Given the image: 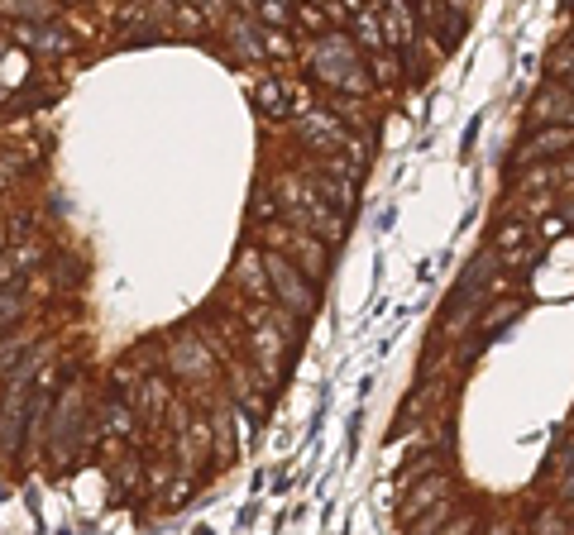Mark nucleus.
Listing matches in <instances>:
<instances>
[{
	"label": "nucleus",
	"mask_w": 574,
	"mask_h": 535,
	"mask_svg": "<svg viewBox=\"0 0 574 535\" xmlns=\"http://www.w3.org/2000/svg\"><path fill=\"white\" fill-rule=\"evenodd\" d=\"M311 67H316L321 82L345 91V96H364V86H369V72L354 58V39H345V34H326L316 43L311 48Z\"/></svg>",
	"instance_id": "f257e3e1"
},
{
	"label": "nucleus",
	"mask_w": 574,
	"mask_h": 535,
	"mask_svg": "<svg viewBox=\"0 0 574 535\" xmlns=\"http://www.w3.org/2000/svg\"><path fill=\"white\" fill-rule=\"evenodd\" d=\"M264 273H268V292L283 301L292 316H311V311H316V297H311L302 268L287 258V249H268V254H264Z\"/></svg>",
	"instance_id": "f03ea898"
},
{
	"label": "nucleus",
	"mask_w": 574,
	"mask_h": 535,
	"mask_svg": "<svg viewBox=\"0 0 574 535\" xmlns=\"http://www.w3.org/2000/svg\"><path fill=\"white\" fill-rule=\"evenodd\" d=\"M531 125H574V96L565 86H541L527 110Z\"/></svg>",
	"instance_id": "7ed1b4c3"
},
{
	"label": "nucleus",
	"mask_w": 574,
	"mask_h": 535,
	"mask_svg": "<svg viewBox=\"0 0 574 535\" xmlns=\"http://www.w3.org/2000/svg\"><path fill=\"white\" fill-rule=\"evenodd\" d=\"M493 244H498L503 263L517 268V263H527V258H531V225H527V220H503V225L493 230Z\"/></svg>",
	"instance_id": "20e7f679"
},
{
	"label": "nucleus",
	"mask_w": 574,
	"mask_h": 535,
	"mask_svg": "<svg viewBox=\"0 0 574 535\" xmlns=\"http://www.w3.org/2000/svg\"><path fill=\"white\" fill-rule=\"evenodd\" d=\"M383 43H393V48H412L417 39V24H412V5L407 0H383Z\"/></svg>",
	"instance_id": "39448f33"
},
{
	"label": "nucleus",
	"mask_w": 574,
	"mask_h": 535,
	"mask_svg": "<svg viewBox=\"0 0 574 535\" xmlns=\"http://www.w3.org/2000/svg\"><path fill=\"white\" fill-rule=\"evenodd\" d=\"M168 359H173L177 378H211V349L197 340H177Z\"/></svg>",
	"instance_id": "423d86ee"
},
{
	"label": "nucleus",
	"mask_w": 574,
	"mask_h": 535,
	"mask_svg": "<svg viewBox=\"0 0 574 535\" xmlns=\"http://www.w3.org/2000/svg\"><path fill=\"white\" fill-rule=\"evenodd\" d=\"M560 149H574V125H546L536 139H531L527 149L517 153V163H536V158H555Z\"/></svg>",
	"instance_id": "0eeeda50"
},
{
	"label": "nucleus",
	"mask_w": 574,
	"mask_h": 535,
	"mask_svg": "<svg viewBox=\"0 0 574 535\" xmlns=\"http://www.w3.org/2000/svg\"><path fill=\"white\" fill-rule=\"evenodd\" d=\"M297 129H302V139H307V144H316V149H331V144H340V139H345V129H340V120H335L331 110H311V115H302V120H297Z\"/></svg>",
	"instance_id": "6e6552de"
},
{
	"label": "nucleus",
	"mask_w": 574,
	"mask_h": 535,
	"mask_svg": "<svg viewBox=\"0 0 574 535\" xmlns=\"http://www.w3.org/2000/svg\"><path fill=\"white\" fill-rule=\"evenodd\" d=\"M235 282H240L244 292H254L259 301L268 297V273H264V254H259V249H244V254L235 258Z\"/></svg>",
	"instance_id": "1a4fd4ad"
},
{
	"label": "nucleus",
	"mask_w": 574,
	"mask_h": 535,
	"mask_svg": "<svg viewBox=\"0 0 574 535\" xmlns=\"http://www.w3.org/2000/svg\"><path fill=\"white\" fill-rule=\"evenodd\" d=\"M283 325L273 321V330H259V335H254V359H259V364H264V373L268 378H278V364H283Z\"/></svg>",
	"instance_id": "9d476101"
},
{
	"label": "nucleus",
	"mask_w": 574,
	"mask_h": 535,
	"mask_svg": "<svg viewBox=\"0 0 574 535\" xmlns=\"http://www.w3.org/2000/svg\"><path fill=\"white\" fill-rule=\"evenodd\" d=\"M254 101L264 110L268 120H283L287 115V86L278 77H264V82H254Z\"/></svg>",
	"instance_id": "9b49d317"
},
{
	"label": "nucleus",
	"mask_w": 574,
	"mask_h": 535,
	"mask_svg": "<svg viewBox=\"0 0 574 535\" xmlns=\"http://www.w3.org/2000/svg\"><path fill=\"white\" fill-rule=\"evenodd\" d=\"M445 488H450V483H445V473H431V478H421L417 488H412V497H407V507H402V516L412 521L417 512H426V507H431L436 497H445Z\"/></svg>",
	"instance_id": "f8f14e48"
},
{
	"label": "nucleus",
	"mask_w": 574,
	"mask_h": 535,
	"mask_svg": "<svg viewBox=\"0 0 574 535\" xmlns=\"http://www.w3.org/2000/svg\"><path fill=\"white\" fill-rule=\"evenodd\" d=\"M316 196H321V201H331L340 215L354 211V187L345 182V177H316Z\"/></svg>",
	"instance_id": "ddd939ff"
},
{
	"label": "nucleus",
	"mask_w": 574,
	"mask_h": 535,
	"mask_svg": "<svg viewBox=\"0 0 574 535\" xmlns=\"http://www.w3.org/2000/svg\"><path fill=\"white\" fill-rule=\"evenodd\" d=\"M77 407H82V387H67V397L58 402V411H53V440H67V435H72Z\"/></svg>",
	"instance_id": "4468645a"
},
{
	"label": "nucleus",
	"mask_w": 574,
	"mask_h": 535,
	"mask_svg": "<svg viewBox=\"0 0 574 535\" xmlns=\"http://www.w3.org/2000/svg\"><path fill=\"white\" fill-rule=\"evenodd\" d=\"M354 39L364 43L369 53H378V48H383V29H378V15L369 10V5H359V10H354Z\"/></svg>",
	"instance_id": "2eb2a0df"
},
{
	"label": "nucleus",
	"mask_w": 574,
	"mask_h": 535,
	"mask_svg": "<svg viewBox=\"0 0 574 535\" xmlns=\"http://www.w3.org/2000/svg\"><path fill=\"white\" fill-rule=\"evenodd\" d=\"M230 39H235V48H240V53H249V58H259V53H264V29H259V24L254 20H230Z\"/></svg>",
	"instance_id": "dca6fc26"
},
{
	"label": "nucleus",
	"mask_w": 574,
	"mask_h": 535,
	"mask_svg": "<svg viewBox=\"0 0 574 535\" xmlns=\"http://www.w3.org/2000/svg\"><path fill=\"white\" fill-rule=\"evenodd\" d=\"M20 43L34 48V53H63V34L58 29H29V24H20Z\"/></svg>",
	"instance_id": "f3484780"
},
{
	"label": "nucleus",
	"mask_w": 574,
	"mask_h": 535,
	"mask_svg": "<svg viewBox=\"0 0 574 535\" xmlns=\"http://www.w3.org/2000/svg\"><path fill=\"white\" fill-rule=\"evenodd\" d=\"M445 516H450V502H445V497H436V502H431L426 512H417V516H412L407 526L426 535V531H436V526H445Z\"/></svg>",
	"instance_id": "a211bd4d"
},
{
	"label": "nucleus",
	"mask_w": 574,
	"mask_h": 535,
	"mask_svg": "<svg viewBox=\"0 0 574 535\" xmlns=\"http://www.w3.org/2000/svg\"><path fill=\"white\" fill-rule=\"evenodd\" d=\"M287 249H297V254H302V263H307V273H316V278L326 273V254H321V244H316V239H292Z\"/></svg>",
	"instance_id": "6ab92c4d"
},
{
	"label": "nucleus",
	"mask_w": 574,
	"mask_h": 535,
	"mask_svg": "<svg viewBox=\"0 0 574 535\" xmlns=\"http://www.w3.org/2000/svg\"><path fill=\"white\" fill-rule=\"evenodd\" d=\"M0 10L24 15V20H48V15H53V5H48V0H0Z\"/></svg>",
	"instance_id": "aec40b11"
},
{
	"label": "nucleus",
	"mask_w": 574,
	"mask_h": 535,
	"mask_svg": "<svg viewBox=\"0 0 574 535\" xmlns=\"http://www.w3.org/2000/svg\"><path fill=\"white\" fill-rule=\"evenodd\" d=\"M106 430H111V435H130V430H134V411L125 407V402H111V411H106Z\"/></svg>",
	"instance_id": "412c9836"
},
{
	"label": "nucleus",
	"mask_w": 574,
	"mask_h": 535,
	"mask_svg": "<svg viewBox=\"0 0 574 535\" xmlns=\"http://www.w3.org/2000/svg\"><path fill=\"white\" fill-rule=\"evenodd\" d=\"M512 316H517V301H498V306L484 316V335H498V330H503Z\"/></svg>",
	"instance_id": "4be33fe9"
},
{
	"label": "nucleus",
	"mask_w": 574,
	"mask_h": 535,
	"mask_svg": "<svg viewBox=\"0 0 574 535\" xmlns=\"http://www.w3.org/2000/svg\"><path fill=\"white\" fill-rule=\"evenodd\" d=\"M163 407H168V383L149 378V383H144V411H163Z\"/></svg>",
	"instance_id": "5701e85b"
},
{
	"label": "nucleus",
	"mask_w": 574,
	"mask_h": 535,
	"mask_svg": "<svg viewBox=\"0 0 574 535\" xmlns=\"http://www.w3.org/2000/svg\"><path fill=\"white\" fill-rule=\"evenodd\" d=\"M15 316H20V292H5V287H0V325L15 321Z\"/></svg>",
	"instance_id": "b1692460"
},
{
	"label": "nucleus",
	"mask_w": 574,
	"mask_h": 535,
	"mask_svg": "<svg viewBox=\"0 0 574 535\" xmlns=\"http://www.w3.org/2000/svg\"><path fill=\"white\" fill-rule=\"evenodd\" d=\"M259 15H264L268 24H287V5L283 0H259Z\"/></svg>",
	"instance_id": "393cba45"
},
{
	"label": "nucleus",
	"mask_w": 574,
	"mask_h": 535,
	"mask_svg": "<svg viewBox=\"0 0 574 535\" xmlns=\"http://www.w3.org/2000/svg\"><path fill=\"white\" fill-rule=\"evenodd\" d=\"M551 72H565L574 86V48H560V53H551Z\"/></svg>",
	"instance_id": "a878e982"
},
{
	"label": "nucleus",
	"mask_w": 574,
	"mask_h": 535,
	"mask_svg": "<svg viewBox=\"0 0 574 535\" xmlns=\"http://www.w3.org/2000/svg\"><path fill=\"white\" fill-rule=\"evenodd\" d=\"M273 211H278V206H273V196L268 192L254 196V215H259V220H273Z\"/></svg>",
	"instance_id": "bb28decb"
},
{
	"label": "nucleus",
	"mask_w": 574,
	"mask_h": 535,
	"mask_svg": "<svg viewBox=\"0 0 574 535\" xmlns=\"http://www.w3.org/2000/svg\"><path fill=\"white\" fill-rule=\"evenodd\" d=\"M546 182H555V168H536L527 177V187H546Z\"/></svg>",
	"instance_id": "cd10ccee"
},
{
	"label": "nucleus",
	"mask_w": 574,
	"mask_h": 535,
	"mask_svg": "<svg viewBox=\"0 0 574 535\" xmlns=\"http://www.w3.org/2000/svg\"><path fill=\"white\" fill-rule=\"evenodd\" d=\"M560 497H565V502H570V507H574V464H570V469H565V483H560Z\"/></svg>",
	"instance_id": "c85d7f7f"
},
{
	"label": "nucleus",
	"mask_w": 574,
	"mask_h": 535,
	"mask_svg": "<svg viewBox=\"0 0 574 535\" xmlns=\"http://www.w3.org/2000/svg\"><path fill=\"white\" fill-rule=\"evenodd\" d=\"M560 230H565V220H560V215H551V220L541 225V235H546V239H555V235H560Z\"/></svg>",
	"instance_id": "c756f323"
},
{
	"label": "nucleus",
	"mask_w": 574,
	"mask_h": 535,
	"mask_svg": "<svg viewBox=\"0 0 574 535\" xmlns=\"http://www.w3.org/2000/svg\"><path fill=\"white\" fill-rule=\"evenodd\" d=\"M10 354H20V344H15V340H5V344H0V364H5Z\"/></svg>",
	"instance_id": "7c9ffc66"
},
{
	"label": "nucleus",
	"mask_w": 574,
	"mask_h": 535,
	"mask_svg": "<svg viewBox=\"0 0 574 535\" xmlns=\"http://www.w3.org/2000/svg\"><path fill=\"white\" fill-rule=\"evenodd\" d=\"M244 5H259V0H244Z\"/></svg>",
	"instance_id": "2f4dec72"
},
{
	"label": "nucleus",
	"mask_w": 574,
	"mask_h": 535,
	"mask_svg": "<svg viewBox=\"0 0 574 535\" xmlns=\"http://www.w3.org/2000/svg\"><path fill=\"white\" fill-rule=\"evenodd\" d=\"M67 5H77V0H67Z\"/></svg>",
	"instance_id": "473e14b6"
},
{
	"label": "nucleus",
	"mask_w": 574,
	"mask_h": 535,
	"mask_svg": "<svg viewBox=\"0 0 574 535\" xmlns=\"http://www.w3.org/2000/svg\"><path fill=\"white\" fill-rule=\"evenodd\" d=\"M0 244H5V235H0Z\"/></svg>",
	"instance_id": "72a5a7b5"
}]
</instances>
